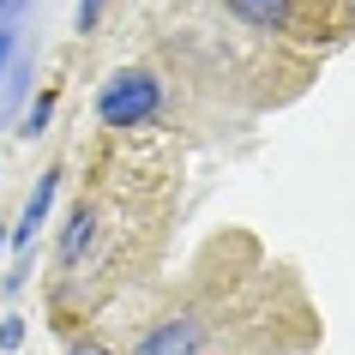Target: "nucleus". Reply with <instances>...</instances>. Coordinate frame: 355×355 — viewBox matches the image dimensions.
<instances>
[{"label": "nucleus", "mask_w": 355, "mask_h": 355, "mask_svg": "<svg viewBox=\"0 0 355 355\" xmlns=\"http://www.w3.org/2000/svg\"><path fill=\"white\" fill-rule=\"evenodd\" d=\"M67 355H109V349H103V343H73Z\"/></svg>", "instance_id": "nucleus-8"}, {"label": "nucleus", "mask_w": 355, "mask_h": 355, "mask_svg": "<svg viewBox=\"0 0 355 355\" xmlns=\"http://www.w3.org/2000/svg\"><path fill=\"white\" fill-rule=\"evenodd\" d=\"M49 114H55V91H49V96H37V109L24 114V132H31V139H37V132L49 127Z\"/></svg>", "instance_id": "nucleus-5"}, {"label": "nucleus", "mask_w": 355, "mask_h": 355, "mask_svg": "<svg viewBox=\"0 0 355 355\" xmlns=\"http://www.w3.org/2000/svg\"><path fill=\"white\" fill-rule=\"evenodd\" d=\"M24 343V319L12 313V319H0V349H19Z\"/></svg>", "instance_id": "nucleus-6"}, {"label": "nucleus", "mask_w": 355, "mask_h": 355, "mask_svg": "<svg viewBox=\"0 0 355 355\" xmlns=\"http://www.w3.org/2000/svg\"><path fill=\"white\" fill-rule=\"evenodd\" d=\"M91 241H96V211H91V205H78L73 217H67V229H60V265L73 271L78 253H85Z\"/></svg>", "instance_id": "nucleus-4"}, {"label": "nucleus", "mask_w": 355, "mask_h": 355, "mask_svg": "<svg viewBox=\"0 0 355 355\" xmlns=\"http://www.w3.org/2000/svg\"><path fill=\"white\" fill-rule=\"evenodd\" d=\"M0 6H12V0H0Z\"/></svg>", "instance_id": "nucleus-9"}, {"label": "nucleus", "mask_w": 355, "mask_h": 355, "mask_svg": "<svg viewBox=\"0 0 355 355\" xmlns=\"http://www.w3.org/2000/svg\"><path fill=\"white\" fill-rule=\"evenodd\" d=\"M163 109V78L157 73H114L103 78V91H96V121L114 132H132V127H150Z\"/></svg>", "instance_id": "nucleus-1"}, {"label": "nucleus", "mask_w": 355, "mask_h": 355, "mask_svg": "<svg viewBox=\"0 0 355 355\" xmlns=\"http://www.w3.org/2000/svg\"><path fill=\"white\" fill-rule=\"evenodd\" d=\"M229 19L253 24V31H289V19H295V0H223Z\"/></svg>", "instance_id": "nucleus-3"}, {"label": "nucleus", "mask_w": 355, "mask_h": 355, "mask_svg": "<svg viewBox=\"0 0 355 355\" xmlns=\"http://www.w3.org/2000/svg\"><path fill=\"white\" fill-rule=\"evenodd\" d=\"M55 193H60V168H49V175H42V181H37V193L24 199V217H19V223H12V235H6V241L19 247V253H24V247H31V235H37V229L49 223V205H55Z\"/></svg>", "instance_id": "nucleus-2"}, {"label": "nucleus", "mask_w": 355, "mask_h": 355, "mask_svg": "<svg viewBox=\"0 0 355 355\" xmlns=\"http://www.w3.org/2000/svg\"><path fill=\"white\" fill-rule=\"evenodd\" d=\"M103 6H109V0H78V31H91V24L103 19Z\"/></svg>", "instance_id": "nucleus-7"}]
</instances>
